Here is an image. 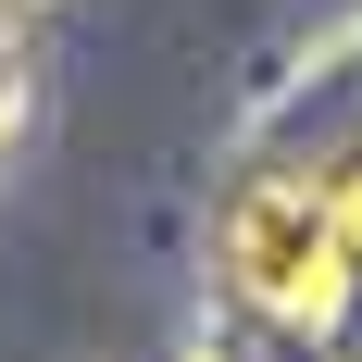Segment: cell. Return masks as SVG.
I'll return each instance as SVG.
<instances>
[{
    "label": "cell",
    "instance_id": "obj_1",
    "mask_svg": "<svg viewBox=\"0 0 362 362\" xmlns=\"http://www.w3.org/2000/svg\"><path fill=\"white\" fill-rule=\"evenodd\" d=\"M213 250H225V288L250 300L262 325H288V337H325L350 313V275H362V250L337 238L325 175H250L225 200Z\"/></svg>",
    "mask_w": 362,
    "mask_h": 362
},
{
    "label": "cell",
    "instance_id": "obj_2",
    "mask_svg": "<svg viewBox=\"0 0 362 362\" xmlns=\"http://www.w3.org/2000/svg\"><path fill=\"white\" fill-rule=\"evenodd\" d=\"M37 125V63H25V0H0V175H13V150Z\"/></svg>",
    "mask_w": 362,
    "mask_h": 362
},
{
    "label": "cell",
    "instance_id": "obj_3",
    "mask_svg": "<svg viewBox=\"0 0 362 362\" xmlns=\"http://www.w3.org/2000/svg\"><path fill=\"white\" fill-rule=\"evenodd\" d=\"M325 200H337V238L362 250V163H337V175H325Z\"/></svg>",
    "mask_w": 362,
    "mask_h": 362
}]
</instances>
